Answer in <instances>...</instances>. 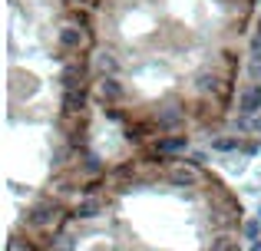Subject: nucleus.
I'll return each instance as SVG.
<instances>
[{"instance_id": "nucleus-16", "label": "nucleus", "mask_w": 261, "mask_h": 251, "mask_svg": "<svg viewBox=\"0 0 261 251\" xmlns=\"http://www.w3.org/2000/svg\"><path fill=\"white\" fill-rule=\"evenodd\" d=\"M251 76H255V79H261V57H255V60H251Z\"/></svg>"}, {"instance_id": "nucleus-2", "label": "nucleus", "mask_w": 261, "mask_h": 251, "mask_svg": "<svg viewBox=\"0 0 261 251\" xmlns=\"http://www.w3.org/2000/svg\"><path fill=\"white\" fill-rule=\"evenodd\" d=\"M53 218H57V205H53V202H40V205H33L30 215H27V221L37 225V228H46Z\"/></svg>"}, {"instance_id": "nucleus-20", "label": "nucleus", "mask_w": 261, "mask_h": 251, "mask_svg": "<svg viewBox=\"0 0 261 251\" xmlns=\"http://www.w3.org/2000/svg\"><path fill=\"white\" fill-rule=\"evenodd\" d=\"M251 251H261V241H255V245H251Z\"/></svg>"}, {"instance_id": "nucleus-11", "label": "nucleus", "mask_w": 261, "mask_h": 251, "mask_svg": "<svg viewBox=\"0 0 261 251\" xmlns=\"http://www.w3.org/2000/svg\"><path fill=\"white\" fill-rule=\"evenodd\" d=\"M212 251H238V241L228 238V235H222V238L212 241Z\"/></svg>"}, {"instance_id": "nucleus-13", "label": "nucleus", "mask_w": 261, "mask_h": 251, "mask_svg": "<svg viewBox=\"0 0 261 251\" xmlns=\"http://www.w3.org/2000/svg\"><path fill=\"white\" fill-rule=\"evenodd\" d=\"M242 232H245V238L261 241V238H258V235H261V221H245V228H242Z\"/></svg>"}, {"instance_id": "nucleus-10", "label": "nucleus", "mask_w": 261, "mask_h": 251, "mask_svg": "<svg viewBox=\"0 0 261 251\" xmlns=\"http://www.w3.org/2000/svg\"><path fill=\"white\" fill-rule=\"evenodd\" d=\"M212 149H215V152H235V149H242V139H238V135H225V139H212Z\"/></svg>"}, {"instance_id": "nucleus-1", "label": "nucleus", "mask_w": 261, "mask_h": 251, "mask_svg": "<svg viewBox=\"0 0 261 251\" xmlns=\"http://www.w3.org/2000/svg\"><path fill=\"white\" fill-rule=\"evenodd\" d=\"M238 113H242V116L261 113V83H248L242 93H238Z\"/></svg>"}, {"instance_id": "nucleus-6", "label": "nucleus", "mask_w": 261, "mask_h": 251, "mask_svg": "<svg viewBox=\"0 0 261 251\" xmlns=\"http://www.w3.org/2000/svg\"><path fill=\"white\" fill-rule=\"evenodd\" d=\"M99 96H102V99H113V103H116V99H122V86L116 83L113 76H102V79H99Z\"/></svg>"}, {"instance_id": "nucleus-21", "label": "nucleus", "mask_w": 261, "mask_h": 251, "mask_svg": "<svg viewBox=\"0 0 261 251\" xmlns=\"http://www.w3.org/2000/svg\"><path fill=\"white\" fill-rule=\"evenodd\" d=\"M258 33H261V26H258Z\"/></svg>"}, {"instance_id": "nucleus-12", "label": "nucleus", "mask_w": 261, "mask_h": 251, "mask_svg": "<svg viewBox=\"0 0 261 251\" xmlns=\"http://www.w3.org/2000/svg\"><path fill=\"white\" fill-rule=\"evenodd\" d=\"M195 90L198 93H212L215 90V76H212V73H202V76L195 79Z\"/></svg>"}, {"instance_id": "nucleus-8", "label": "nucleus", "mask_w": 261, "mask_h": 251, "mask_svg": "<svg viewBox=\"0 0 261 251\" xmlns=\"http://www.w3.org/2000/svg\"><path fill=\"white\" fill-rule=\"evenodd\" d=\"M63 109H66V113H80V109H83V86H80V90H66Z\"/></svg>"}, {"instance_id": "nucleus-19", "label": "nucleus", "mask_w": 261, "mask_h": 251, "mask_svg": "<svg viewBox=\"0 0 261 251\" xmlns=\"http://www.w3.org/2000/svg\"><path fill=\"white\" fill-rule=\"evenodd\" d=\"M251 129H255V132H261V116H258V119H251Z\"/></svg>"}, {"instance_id": "nucleus-5", "label": "nucleus", "mask_w": 261, "mask_h": 251, "mask_svg": "<svg viewBox=\"0 0 261 251\" xmlns=\"http://www.w3.org/2000/svg\"><path fill=\"white\" fill-rule=\"evenodd\" d=\"M169 182H172V185H178V188H192V185L198 182V175L192 172V169L178 165V169H172V172H169Z\"/></svg>"}, {"instance_id": "nucleus-14", "label": "nucleus", "mask_w": 261, "mask_h": 251, "mask_svg": "<svg viewBox=\"0 0 261 251\" xmlns=\"http://www.w3.org/2000/svg\"><path fill=\"white\" fill-rule=\"evenodd\" d=\"M99 66L109 73H116V60H109V53H99Z\"/></svg>"}, {"instance_id": "nucleus-9", "label": "nucleus", "mask_w": 261, "mask_h": 251, "mask_svg": "<svg viewBox=\"0 0 261 251\" xmlns=\"http://www.w3.org/2000/svg\"><path fill=\"white\" fill-rule=\"evenodd\" d=\"M178 123H182V109H175V106L159 113V129H175Z\"/></svg>"}, {"instance_id": "nucleus-15", "label": "nucleus", "mask_w": 261, "mask_h": 251, "mask_svg": "<svg viewBox=\"0 0 261 251\" xmlns=\"http://www.w3.org/2000/svg\"><path fill=\"white\" fill-rule=\"evenodd\" d=\"M99 169H102V162L96 159V155H89V159H86V172H89V175H96Z\"/></svg>"}, {"instance_id": "nucleus-3", "label": "nucleus", "mask_w": 261, "mask_h": 251, "mask_svg": "<svg viewBox=\"0 0 261 251\" xmlns=\"http://www.w3.org/2000/svg\"><path fill=\"white\" fill-rule=\"evenodd\" d=\"M83 43H86V33L80 30V26H63V30H60V46H66V50H80Z\"/></svg>"}, {"instance_id": "nucleus-18", "label": "nucleus", "mask_w": 261, "mask_h": 251, "mask_svg": "<svg viewBox=\"0 0 261 251\" xmlns=\"http://www.w3.org/2000/svg\"><path fill=\"white\" fill-rule=\"evenodd\" d=\"M10 251H33V248L23 245V241H10Z\"/></svg>"}, {"instance_id": "nucleus-4", "label": "nucleus", "mask_w": 261, "mask_h": 251, "mask_svg": "<svg viewBox=\"0 0 261 251\" xmlns=\"http://www.w3.org/2000/svg\"><path fill=\"white\" fill-rule=\"evenodd\" d=\"M185 146H189V139H185V135H169V139H159V142H155V152H159V155H172V152H182Z\"/></svg>"}, {"instance_id": "nucleus-17", "label": "nucleus", "mask_w": 261, "mask_h": 251, "mask_svg": "<svg viewBox=\"0 0 261 251\" xmlns=\"http://www.w3.org/2000/svg\"><path fill=\"white\" fill-rule=\"evenodd\" d=\"M251 53H255V57H261V33H258L255 40H251Z\"/></svg>"}, {"instance_id": "nucleus-7", "label": "nucleus", "mask_w": 261, "mask_h": 251, "mask_svg": "<svg viewBox=\"0 0 261 251\" xmlns=\"http://www.w3.org/2000/svg\"><path fill=\"white\" fill-rule=\"evenodd\" d=\"M76 215H80V218H96V215H102V202L99 199H86V202H80V205H76Z\"/></svg>"}]
</instances>
